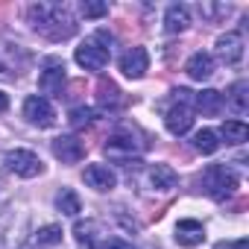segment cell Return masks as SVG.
Instances as JSON below:
<instances>
[{
	"label": "cell",
	"mask_w": 249,
	"mask_h": 249,
	"mask_svg": "<svg viewBox=\"0 0 249 249\" xmlns=\"http://www.w3.org/2000/svg\"><path fill=\"white\" fill-rule=\"evenodd\" d=\"M176 243L182 246H199L205 240V226L199 220H179L176 223Z\"/></svg>",
	"instance_id": "cell-12"
},
{
	"label": "cell",
	"mask_w": 249,
	"mask_h": 249,
	"mask_svg": "<svg viewBox=\"0 0 249 249\" xmlns=\"http://www.w3.org/2000/svg\"><path fill=\"white\" fill-rule=\"evenodd\" d=\"M6 108H9V97L0 91V111H6Z\"/></svg>",
	"instance_id": "cell-29"
},
{
	"label": "cell",
	"mask_w": 249,
	"mask_h": 249,
	"mask_svg": "<svg viewBox=\"0 0 249 249\" xmlns=\"http://www.w3.org/2000/svg\"><path fill=\"white\" fill-rule=\"evenodd\" d=\"M79 12H82L85 18H103V15H108V6H106V3H91V0H82V3H79Z\"/></svg>",
	"instance_id": "cell-26"
},
{
	"label": "cell",
	"mask_w": 249,
	"mask_h": 249,
	"mask_svg": "<svg viewBox=\"0 0 249 249\" xmlns=\"http://www.w3.org/2000/svg\"><path fill=\"white\" fill-rule=\"evenodd\" d=\"M194 91H188V88H176L173 91V108L167 111V129L173 132V135H185L188 129H191V123H194V106H191V97Z\"/></svg>",
	"instance_id": "cell-4"
},
{
	"label": "cell",
	"mask_w": 249,
	"mask_h": 249,
	"mask_svg": "<svg viewBox=\"0 0 249 249\" xmlns=\"http://www.w3.org/2000/svg\"><path fill=\"white\" fill-rule=\"evenodd\" d=\"M6 167H9L15 176H21V179H33V176H38V173L44 170L41 159H38L33 150H9V153H6Z\"/></svg>",
	"instance_id": "cell-5"
},
{
	"label": "cell",
	"mask_w": 249,
	"mask_h": 249,
	"mask_svg": "<svg viewBox=\"0 0 249 249\" xmlns=\"http://www.w3.org/2000/svg\"><path fill=\"white\" fill-rule=\"evenodd\" d=\"M150 182H153V188H159V191H170V188H176L179 173H176L170 164H156V167L150 170Z\"/></svg>",
	"instance_id": "cell-17"
},
{
	"label": "cell",
	"mask_w": 249,
	"mask_h": 249,
	"mask_svg": "<svg viewBox=\"0 0 249 249\" xmlns=\"http://www.w3.org/2000/svg\"><path fill=\"white\" fill-rule=\"evenodd\" d=\"M249 85L240 79V82H234L231 88H229V97H226V103L231 106V111L234 114H246V108H249Z\"/></svg>",
	"instance_id": "cell-19"
},
{
	"label": "cell",
	"mask_w": 249,
	"mask_h": 249,
	"mask_svg": "<svg viewBox=\"0 0 249 249\" xmlns=\"http://www.w3.org/2000/svg\"><path fill=\"white\" fill-rule=\"evenodd\" d=\"M217 56L226 65H237L243 59V36L240 33H223L217 38Z\"/></svg>",
	"instance_id": "cell-10"
},
{
	"label": "cell",
	"mask_w": 249,
	"mask_h": 249,
	"mask_svg": "<svg viewBox=\"0 0 249 249\" xmlns=\"http://www.w3.org/2000/svg\"><path fill=\"white\" fill-rule=\"evenodd\" d=\"M120 71H123V76H129V79H141L150 71V53L144 47H129L126 53L120 56Z\"/></svg>",
	"instance_id": "cell-8"
},
{
	"label": "cell",
	"mask_w": 249,
	"mask_h": 249,
	"mask_svg": "<svg viewBox=\"0 0 249 249\" xmlns=\"http://www.w3.org/2000/svg\"><path fill=\"white\" fill-rule=\"evenodd\" d=\"M94 249H135L129 240H123V237H103Z\"/></svg>",
	"instance_id": "cell-27"
},
{
	"label": "cell",
	"mask_w": 249,
	"mask_h": 249,
	"mask_svg": "<svg viewBox=\"0 0 249 249\" xmlns=\"http://www.w3.org/2000/svg\"><path fill=\"white\" fill-rule=\"evenodd\" d=\"M185 73L191 76V79H196V82H202V79H208L211 73H214V56L211 53H194L191 59H188V65H185Z\"/></svg>",
	"instance_id": "cell-13"
},
{
	"label": "cell",
	"mask_w": 249,
	"mask_h": 249,
	"mask_svg": "<svg viewBox=\"0 0 249 249\" xmlns=\"http://www.w3.org/2000/svg\"><path fill=\"white\" fill-rule=\"evenodd\" d=\"M111 36L106 30H97L88 41H82L76 47V65L85 71H103L111 59Z\"/></svg>",
	"instance_id": "cell-2"
},
{
	"label": "cell",
	"mask_w": 249,
	"mask_h": 249,
	"mask_svg": "<svg viewBox=\"0 0 249 249\" xmlns=\"http://www.w3.org/2000/svg\"><path fill=\"white\" fill-rule=\"evenodd\" d=\"M202 188H205V194L211 199H226V196H231L237 191V176L226 164H211L202 173Z\"/></svg>",
	"instance_id": "cell-3"
},
{
	"label": "cell",
	"mask_w": 249,
	"mask_h": 249,
	"mask_svg": "<svg viewBox=\"0 0 249 249\" xmlns=\"http://www.w3.org/2000/svg\"><path fill=\"white\" fill-rule=\"evenodd\" d=\"M188 24H191L188 6H182V3L167 6V12H164V30H167V33H185Z\"/></svg>",
	"instance_id": "cell-14"
},
{
	"label": "cell",
	"mask_w": 249,
	"mask_h": 249,
	"mask_svg": "<svg viewBox=\"0 0 249 249\" xmlns=\"http://www.w3.org/2000/svg\"><path fill=\"white\" fill-rule=\"evenodd\" d=\"M36 240L41 243V246H56V243H62V226H41L38 231H36Z\"/></svg>",
	"instance_id": "cell-24"
},
{
	"label": "cell",
	"mask_w": 249,
	"mask_h": 249,
	"mask_svg": "<svg viewBox=\"0 0 249 249\" xmlns=\"http://www.w3.org/2000/svg\"><path fill=\"white\" fill-rule=\"evenodd\" d=\"M194 103H196V108L202 111V114H220V108H223V94L220 91H214V88H205V91H199L196 97H194Z\"/></svg>",
	"instance_id": "cell-16"
},
{
	"label": "cell",
	"mask_w": 249,
	"mask_h": 249,
	"mask_svg": "<svg viewBox=\"0 0 249 249\" xmlns=\"http://www.w3.org/2000/svg\"><path fill=\"white\" fill-rule=\"evenodd\" d=\"M73 234H76V240L79 243H85V246H97L100 243V234H103V226L97 223V220H79L76 226H73Z\"/></svg>",
	"instance_id": "cell-18"
},
{
	"label": "cell",
	"mask_w": 249,
	"mask_h": 249,
	"mask_svg": "<svg viewBox=\"0 0 249 249\" xmlns=\"http://www.w3.org/2000/svg\"><path fill=\"white\" fill-rule=\"evenodd\" d=\"M106 153H108V156H120V153H141V144L132 138V132H117V135H111V138H108Z\"/></svg>",
	"instance_id": "cell-15"
},
{
	"label": "cell",
	"mask_w": 249,
	"mask_h": 249,
	"mask_svg": "<svg viewBox=\"0 0 249 249\" xmlns=\"http://www.w3.org/2000/svg\"><path fill=\"white\" fill-rule=\"evenodd\" d=\"M68 120H71V126H73V129H82V126H91L94 111H91V108H85V106H76V108H71Z\"/></svg>",
	"instance_id": "cell-25"
},
{
	"label": "cell",
	"mask_w": 249,
	"mask_h": 249,
	"mask_svg": "<svg viewBox=\"0 0 249 249\" xmlns=\"http://www.w3.org/2000/svg\"><path fill=\"white\" fill-rule=\"evenodd\" d=\"M220 135H223L226 144H243L249 138V126H246L243 120H226L223 129H220Z\"/></svg>",
	"instance_id": "cell-21"
},
{
	"label": "cell",
	"mask_w": 249,
	"mask_h": 249,
	"mask_svg": "<svg viewBox=\"0 0 249 249\" xmlns=\"http://www.w3.org/2000/svg\"><path fill=\"white\" fill-rule=\"evenodd\" d=\"M27 18L33 30L47 41H68L76 36V18L65 3H33L27 9Z\"/></svg>",
	"instance_id": "cell-1"
},
{
	"label": "cell",
	"mask_w": 249,
	"mask_h": 249,
	"mask_svg": "<svg viewBox=\"0 0 249 249\" xmlns=\"http://www.w3.org/2000/svg\"><path fill=\"white\" fill-rule=\"evenodd\" d=\"M202 15H208V18H214V15H229V6H223V3H202Z\"/></svg>",
	"instance_id": "cell-28"
},
{
	"label": "cell",
	"mask_w": 249,
	"mask_h": 249,
	"mask_svg": "<svg viewBox=\"0 0 249 249\" xmlns=\"http://www.w3.org/2000/svg\"><path fill=\"white\" fill-rule=\"evenodd\" d=\"M53 156L62 161V164H79L82 156H85V144L73 135H59L53 141Z\"/></svg>",
	"instance_id": "cell-9"
},
{
	"label": "cell",
	"mask_w": 249,
	"mask_h": 249,
	"mask_svg": "<svg viewBox=\"0 0 249 249\" xmlns=\"http://www.w3.org/2000/svg\"><path fill=\"white\" fill-rule=\"evenodd\" d=\"M56 205H59V211H62V214H68V217H76V214L82 211V202H79L76 191H71V188H62V191H59Z\"/></svg>",
	"instance_id": "cell-23"
},
{
	"label": "cell",
	"mask_w": 249,
	"mask_h": 249,
	"mask_svg": "<svg viewBox=\"0 0 249 249\" xmlns=\"http://www.w3.org/2000/svg\"><path fill=\"white\" fill-rule=\"evenodd\" d=\"M97 100L103 108H117L120 106V88L111 79H100L97 82Z\"/></svg>",
	"instance_id": "cell-20"
},
{
	"label": "cell",
	"mask_w": 249,
	"mask_h": 249,
	"mask_svg": "<svg viewBox=\"0 0 249 249\" xmlns=\"http://www.w3.org/2000/svg\"><path fill=\"white\" fill-rule=\"evenodd\" d=\"M38 88L50 97H62V88H65V62L62 59L50 56L44 62V71L38 76Z\"/></svg>",
	"instance_id": "cell-6"
},
{
	"label": "cell",
	"mask_w": 249,
	"mask_h": 249,
	"mask_svg": "<svg viewBox=\"0 0 249 249\" xmlns=\"http://www.w3.org/2000/svg\"><path fill=\"white\" fill-rule=\"evenodd\" d=\"M24 117L33 123V126H38V129H47V126H53L56 123V111H53V106H50V100H44V97H27V103H24Z\"/></svg>",
	"instance_id": "cell-7"
},
{
	"label": "cell",
	"mask_w": 249,
	"mask_h": 249,
	"mask_svg": "<svg viewBox=\"0 0 249 249\" xmlns=\"http://www.w3.org/2000/svg\"><path fill=\"white\" fill-rule=\"evenodd\" d=\"M82 179H85V185L94 188V191H111V188L117 185V176H114L106 164H88L85 173H82Z\"/></svg>",
	"instance_id": "cell-11"
},
{
	"label": "cell",
	"mask_w": 249,
	"mask_h": 249,
	"mask_svg": "<svg viewBox=\"0 0 249 249\" xmlns=\"http://www.w3.org/2000/svg\"><path fill=\"white\" fill-rule=\"evenodd\" d=\"M194 150L202 153V156L217 153V150H220V138H217V132H214V129H202V132H196V135H194Z\"/></svg>",
	"instance_id": "cell-22"
}]
</instances>
